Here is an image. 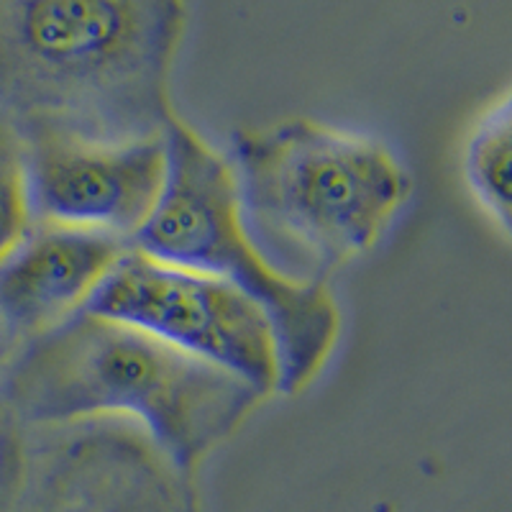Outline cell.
I'll return each instance as SVG.
<instances>
[{
	"instance_id": "1",
	"label": "cell",
	"mask_w": 512,
	"mask_h": 512,
	"mask_svg": "<svg viewBox=\"0 0 512 512\" xmlns=\"http://www.w3.org/2000/svg\"><path fill=\"white\" fill-rule=\"evenodd\" d=\"M187 26L180 0H0V116L24 141L164 139Z\"/></svg>"
},
{
	"instance_id": "2",
	"label": "cell",
	"mask_w": 512,
	"mask_h": 512,
	"mask_svg": "<svg viewBox=\"0 0 512 512\" xmlns=\"http://www.w3.org/2000/svg\"><path fill=\"white\" fill-rule=\"evenodd\" d=\"M8 395L29 431L134 420L192 477L267 400L236 374L90 310L18 346Z\"/></svg>"
},
{
	"instance_id": "3",
	"label": "cell",
	"mask_w": 512,
	"mask_h": 512,
	"mask_svg": "<svg viewBox=\"0 0 512 512\" xmlns=\"http://www.w3.org/2000/svg\"><path fill=\"white\" fill-rule=\"evenodd\" d=\"M228 162L256 246L318 285L384 239L415 187L390 144L308 116L236 128Z\"/></svg>"
},
{
	"instance_id": "4",
	"label": "cell",
	"mask_w": 512,
	"mask_h": 512,
	"mask_svg": "<svg viewBox=\"0 0 512 512\" xmlns=\"http://www.w3.org/2000/svg\"><path fill=\"white\" fill-rule=\"evenodd\" d=\"M167 185L131 246L144 254L213 274L244 292L269 318L280 344V395L297 397L328 367L341 338V308L328 285L292 280L256 246L241 213L236 177L200 131L167 128Z\"/></svg>"
},
{
	"instance_id": "5",
	"label": "cell",
	"mask_w": 512,
	"mask_h": 512,
	"mask_svg": "<svg viewBox=\"0 0 512 512\" xmlns=\"http://www.w3.org/2000/svg\"><path fill=\"white\" fill-rule=\"evenodd\" d=\"M85 310L152 333L267 397L280 390V344L272 323L254 300L213 274L131 246Z\"/></svg>"
},
{
	"instance_id": "6",
	"label": "cell",
	"mask_w": 512,
	"mask_h": 512,
	"mask_svg": "<svg viewBox=\"0 0 512 512\" xmlns=\"http://www.w3.org/2000/svg\"><path fill=\"white\" fill-rule=\"evenodd\" d=\"M11 512H203L195 477L126 418L34 428Z\"/></svg>"
},
{
	"instance_id": "7",
	"label": "cell",
	"mask_w": 512,
	"mask_h": 512,
	"mask_svg": "<svg viewBox=\"0 0 512 512\" xmlns=\"http://www.w3.org/2000/svg\"><path fill=\"white\" fill-rule=\"evenodd\" d=\"M24 146L36 223L134 241L167 185L164 139L134 144L34 139Z\"/></svg>"
},
{
	"instance_id": "8",
	"label": "cell",
	"mask_w": 512,
	"mask_h": 512,
	"mask_svg": "<svg viewBox=\"0 0 512 512\" xmlns=\"http://www.w3.org/2000/svg\"><path fill=\"white\" fill-rule=\"evenodd\" d=\"M131 241L88 228L36 223L0 264V328L24 346L85 310Z\"/></svg>"
},
{
	"instance_id": "9",
	"label": "cell",
	"mask_w": 512,
	"mask_h": 512,
	"mask_svg": "<svg viewBox=\"0 0 512 512\" xmlns=\"http://www.w3.org/2000/svg\"><path fill=\"white\" fill-rule=\"evenodd\" d=\"M461 169L474 200L512 236V90L474 123Z\"/></svg>"
},
{
	"instance_id": "10",
	"label": "cell",
	"mask_w": 512,
	"mask_h": 512,
	"mask_svg": "<svg viewBox=\"0 0 512 512\" xmlns=\"http://www.w3.org/2000/svg\"><path fill=\"white\" fill-rule=\"evenodd\" d=\"M34 228L24 139L0 116V264L16 254Z\"/></svg>"
},
{
	"instance_id": "11",
	"label": "cell",
	"mask_w": 512,
	"mask_h": 512,
	"mask_svg": "<svg viewBox=\"0 0 512 512\" xmlns=\"http://www.w3.org/2000/svg\"><path fill=\"white\" fill-rule=\"evenodd\" d=\"M16 344L0 328V512H11L29 472L31 431L18 418L8 395V367Z\"/></svg>"
}]
</instances>
